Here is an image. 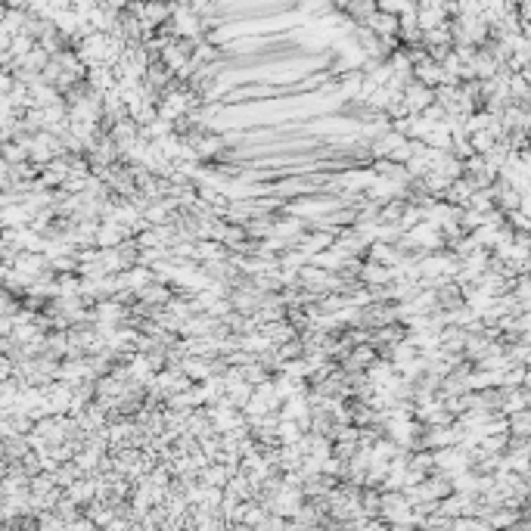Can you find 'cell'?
I'll return each mask as SVG.
<instances>
[{"mask_svg": "<svg viewBox=\"0 0 531 531\" xmlns=\"http://www.w3.org/2000/svg\"><path fill=\"white\" fill-rule=\"evenodd\" d=\"M404 103H407V109H411L413 115H417L420 109H429V103H432V91L423 87V84H411L404 91Z\"/></svg>", "mask_w": 531, "mask_h": 531, "instance_id": "cell-1", "label": "cell"}, {"mask_svg": "<svg viewBox=\"0 0 531 531\" xmlns=\"http://www.w3.org/2000/svg\"><path fill=\"white\" fill-rule=\"evenodd\" d=\"M411 466H413V469H429V466H432V460H429V453H417V457L411 460Z\"/></svg>", "mask_w": 531, "mask_h": 531, "instance_id": "cell-2", "label": "cell"}]
</instances>
